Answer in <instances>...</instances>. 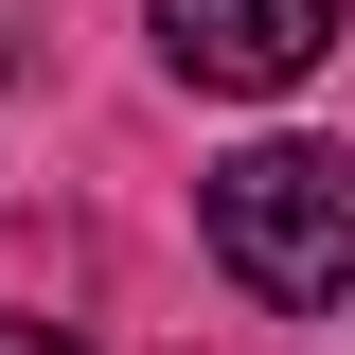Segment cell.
Segmentation results:
<instances>
[{
  "mask_svg": "<svg viewBox=\"0 0 355 355\" xmlns=\"http://www.w3.org/2000/svg\"><path fill=\"white\" fill-rule=\"evenodd\" d=\"M214 266L249 302L320 320L355 284V160L338 142H249V160H214Z\"/></svg>",
  "mask_w": 355,
  "mask_h": 355,
  "instance_id": "1",
  "label": "cell"
},
{
  "mask_svg": "<svg viewBox=\"0 0 355 355\" xmlns=\"http://www.w3.org/2000/svg\"><path fill=\"white\" fill-rule=\"evenodd\" d=\"M320 53H338V0H160V71L178 89H231V107L302 89Z\"/></svg>",
  "mask_w": 355,
  "mask_h": 355,
  "instance_id": "2",
  "label": "cell"
},
{
  "mask_svg": "<svg viewBox=\"0 0 355 355\" xmlns=\"http://www.w3.org/2000/svg\"><path fill=\"white\" fill-rule=\"evenodd\" d=\"M0 355H89V338H71V320H0Z\"/></svg>",
  "mask_w": 355,
  "mask_h": 355,
  "instance_id": "3",
  "label": "cell"
}]
</instances>
